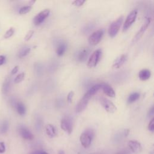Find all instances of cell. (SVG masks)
<instances>
[{
	"label": "cell",
	"instance_id": "cell-1",
	"mask_svg": "<svg viewBox=\"0 0 154 154\" xmlns=\"http://www.w3.org/2000/svg\"><path fill=\"white\" fill-rule=\"evenodd\" d=\"M94 135V131L91 129H88L82 134H81L79 140L82 146L85 148H88L91 143V141Z\"/></svg>",
	"mask_w": 154,
	"mask_h": 154
},
{
	"label": "cell",
	"instance_id": "cell-2",
	"mask_svg": "<svg viewBox=\"0 0 154 154\" xmlns=\"http://www.w3.org/2000/svg\"><path fill=\"white\" fill-rule=\"evenodd\" d=\"M123 20V17L121 16L111 23L108 28V34L111 37H114L117 35L121 26Z\"/></svg>",
	"mask_w": 154,
	"mask_h": 154
},
{
	"label": "cell",
	"instance_id": "cell-3",
	"mask_svg": "<svg viewBox=\"0 0 154 154\" xmlns=\"http://www.w3.org/2000/svg\"><path fill=\"white\" fill-rule=\"evenodd\" d=\"M102 55L101 49H97L94 51L92 54L90 55L88 60L87 61V66L90 68L95 67L99 61H100Z\"/></svg>",
	"mask_w": 154,
	"mask_h": 154
},
{
	"label": "cell",
	"instance_id": "cell-4",
	"mask_svg": "<svg viewBox=\"0 0 154 154\" xmlns=\"http://www.w3.org/2000/svg\"><path fill=\"white\" fill-rule=\"evenodd\" d=\"M103 29H98L94 32H93L88 37V42L90 45L95 46L97 45L100 41L101 40L103 35Z\"/></svg>",
	"mask_w": 154,
	"mask_h": 154
},
{
	"label": "cell",
	"instance_id": "cell-5",
	"mask_svg": "<svg viewBox=\"0 0 154 154\" xmlns=\"http://www.w3.org/2000/svg\"><path fill=\"white\" fill-rule=\"evenodd\" d=\"M99 101H100L101 105H102V106L103 107V108L108 112L113 113L116 111L117 108H116V105L109 99H108L105 97H101L99 98Z\"/></svg>",
	"mask_w": 154,
	"mask_h": 154
},
{
	"label": "cell",
	"instance_id": "cell-6",
	"mask_svg": "<svg viewBox=\"0 0 154 154\" xmlns=\"http://www.w3.org/2000/svg\"><path fill=\"white\" fill-rule=\"evenodd\" d=\"M138 11L137 9L132 10L127 16L125 22H124L123 26V31H126L131 25L135 21L137 16Z\"/></svg>",
	"mask_w": 154,
	"mask_h": 154
},
{
	"label": "cell",
	"instance_id": "cell-7",
	"mask_svg": "<svg viewBox=\"0 0 154 154\" xmlns=\"http://www.w3.org/2000/svg\"><path fill=\"white\" fill-rule=\"evenodd\" d=\"M150 21H151V19H150V17H147L146 19V20H145L144 23L141 26L140 29L138 31L136 35L134 36V38L132 39V43H134L137 42V41H138L141 38V37L143 35V34H144L147 28H148L149 25H150Z\"/></svg>",
	"mask_w": 154,
	"mask_h": 154
},
{
	"label": "cell",
	"instance_id": "cell-8",
	"mask_svg": "<svg viewBox=\"0 0 154 154\" xmlns=\"http://www.w3.org/2000/svg\"><path fill=\"white\" fill-rule=\"evenodd\" d=\"M61 128L69 134H70L73 130V122L70 117H64L61 121Z\"/></svg>",
	"mask_w": 154,
	"mask_h": 154
},
{
	"label": "cell",
	"instance_id": "cell-9",
	"mask_svg": "<svg viewBox=\"0 0 154 154\" xmlns=\"http://www.w3.org/2000/svg\"><path fill=\"white\" fill-rule=\"evenodd\" d=\"M49 13H50V10L48 8H46L41 11L38 14H37L34 17L33 19L34 23L35 25H40L45 20V19L49 16Z\"/></svg>",
	"mask_w": 154,
	"mask_h": 154
},
{
	"label": "cell",
	"instance_id": "cell-10",
	"mask_svg": "<svg viewBox=\"0 0 154 154\" xmlns=\"http://www.w3.org/2000/svg\"><path fill=\"white\" fill-rule=\"evenodd\" d=\"M18 131L20 136L28 140H32L34 138V135L31 133V132L25 126L23 125H20L18 127Z\"/></svg>",
	"mask_w": 154,
	"mask_h": 154
},
{
	"label": "cell",
	"instance_id": "cell-11",
	"mask_svg": "<svg viewBox=\"0 0 154 154\" xmlns=\"http://www.w3.org/2000/svg\"><path fill=\"white\" fill-rule=\"evenodd\" d=\"M90 52V49L88 48H84L80 49L76 54V58L79 62H83L86 60Z\"/></svg>",
	"mask_w": 154,
	"mask_h": 154
},
{
	"label": "cell",
	"instance_id": "cell-12",
	"mask_svg": "<svg viewBox=\"0 0 154 154\" xmlns=\"http://www.w3.org/2000/svg\"><path fill=\"white\" fill-rule=\"evenodd\" d=\"M90 99L84 96L79 101L75 107L76 112H81L84 111L87 107Z\"/></svg>",
	"mask_w": 154,
	"mask_h": 154
},
{
	"label": "cell",
	"instance_id": "cell-13",
	"mask_svg": "<svg viewBox=\"0 0 154 154\" xmlns=\"http://www.w3.org/2000/svg\"><path fill=\"white\" fill-rule=\"evenodd\" d=\"M128 146L134 153H137L141 150V144L137 140H130L128 142Z\"/></svg>",
	"mask_w": 154,
	"mask_h": 154
},
{
	"label": "cell",
	"instance_id": "cell-14",
	"mask_svg": "<svg viewBox=\"0 0 154 154\" xmlns=\"http://www.w3.org/2000/svg\"><path fill=\"white\" fill-rule=\"evenodd\" d=\"M126 60H127V55L126 54H122L119 57H117L116 58V60L114 61L112 67L116 69L120 68L126 62Z\"/></svg>",
	"mask_w": 154,
	"mask_h": 154
},
{
	"label": "cell",
	"instance_id": "cell-15",
	"mask_svg": "<svg viewBox=\"0 0 154 154\" xmlns=\"http://www.w3.org/2000/svg\"><path fill=\"white\" fill-rule=\"evenodd\" d=\"M102 88V84H97L91 87L84 95L90 99L93 95H94L100 88Z\"/></svg>",
	"mask_w": 154,
	"mask_h": 154
},
{
	"label": "cell",
	"instance_id": "cell-16",
	"mask_svg": "<svg viewBox=\"0 0 154 154\" xmlns=\"http://www.w3.org/2000/svg\"><path fill=\"white\" fill-rule=\"evenodd\" d=\"M103 93L107 95L108 96H109L111 97H114L116 96V93L113 88L106 84H102V88Z\"/></svg>",
	"mask_w": 154,
	"mask_h": 154
},
{
	"label": "cell",
	"instance_id": "cell-17",
	"mask_svg": "<svg viewBox=\"0 0 154 154\" xmlns=\"http://www.w3.org/2000/svg\"><path fill=\"white\" fill-rule=\"evenodd\" d=\"M46 132L48 137L53 138L57 135V132L55 128L51 124H48L46 126Z\"/></svg>",
	"mask_w": 154,
	"mask_h": 154
},
{
	"label": "cell",
	"instance_id": "cell-18",
	"mask_svg": "<svg viewBox=\"0 0 154 154\" xmlns=\"http://www.w3.org/2000/svg\"><path fill=\"white\" fill-rule=\"evenodd\" d=\"M151 76V72L148 69H143L140 71L138 73V77L141 81H146L150 78Z\"/></svg>",
	"mask_w": 154,
	"mask_h": 154
},
{
	"label": "cell",
	"instance_id": "cell-19",
	"mask_svg": "<svg viewBox=\"0 0 154 154\" xmlns=\"http://www.w3.org/2000/svg\"><path fill=\"white\" fill-rule=\"evenodd\" d=\"M17 113L20 116H23L26 113V108L24 104L20 102H17L14 105Z\"/></svg>",
	"mask_w": 154,
	"mask_h": 154
},
{
	"label": "cell",
	"instance_id": "cell-20",
	"mask_svg": "<svg viewBox=\"0 0 154 154\" xmlns=\"http://www.w3.org/2000/svg\"><path fill=\"white\" fill-rule=\"evenodd\" d=\"M10 84H11L10 78L8 77L4 81L2 86V93L4 94H6L8 92L10 88Z\"/></svg>",
	"mask_w": 154,
	"mask_h": 154
},
{
	"label": "cell",
	"instance_id": "cell-21",
	"mask_svg": "<svg viewBox=\"0 0 154 154\" xmlns=\"http://www.w3.org/2000/svg\"><path fill=\"white\" fill-rule=\"evenodd\" d=\"M66 48H67V46H66V43H60L57 48V50H56L57 55L58 56H62L66 52Z\"/></svg>",
	"mask_w": 154,
	"mask_h": 154
},
{
	"label": "cell",
	"instance_id": "cell-22",
	"mask_svg": "<svg viewBox=\"0 0 154 154\" xmlns=\"http://www.w3.org/2000/svg\"><path fill=\"white\" fill-rule=\"evenodd\" d=\"M31 48L28 46H24L18 52V57L19 58H22L26 56L30 52Z\"/></svg>",
	"mask_w": 154,
	"mask_h": 154
},
{
	"label": "cell",
	"instance_id": "cell-23",
	"mask_svg": "<svg viewBox=\"0 0 154 154\" xmlns=\"http://www.w3.org/2000/svg\"><path fill=\"white\" fill-rule=\"evenodd\" d=\"M8 127L9 124L7 120H4L2 121V122L0 123V134H2L7 132V131L8 129Z\"/></svg>",
	"mask_w": 154,
	"mask_h": 154
},
{
	"label": "cell",
	"instance_id": "cell-24",
	"mask_svg": "<svg viewBox=\"0 0 154 154\" xmlns=\"http://www.w3.org/2000/svg\"><path fill=\"white\" fill-rule=\"evenodd\" d=\"M139 97H140V94L138 92L132 93V94H131L129 96V97L128 98V102L129 103H133L135 101H136L137 100H138Z\"/></svg>",
	"mask_w": 154,
	"mask_h": 154
},
{
	"label": "cell",
	"instance_id": "cell-25",
	"mask_svg": "<svg viewBox=\"0 0 154 154\" xmlns=\"http://www.w3.org/2000/svg\"><path fill=\"white\" fill-rule=\"evenodd\" d=\"M31 9H32V6L31 5L23 6V7H21L19 9V13L20 14H26V13L29 12Z\"/></svg>",
	"mask_w": 154,
	"mask_h": 154
},
{
	"label": "cell",
	"instance_id": "cell-26",
	"mask_svg": "<svg viewBox=\"0 0 154 154\" xmlns=\"http://www.w3.org/2000/svg\"><path fill=\"white\" fill-rule=\"evenodd\" d=\"M24 78H25V73H23V72L20 73L16 76V78H14V82L15 83H19L23 80Z\"/></svg>",
	"mask_w": 154,
	"mask_h": 154
},
{
	"label": "cell",
	"instance_id": "cell-27",
	"mask_svg": "<svg viewBox=\"0 0 154 154\" xmlns=\"http://www.w3.org/2000/svg\"><path fill=\"white\" fill-rule=\"evenodd\" d=\"M14 32V28L11 27L8 30H7V31L5 32V33L4 35V37L5 38H10V37H11V36L13 35Z\"/></svg>",
	"mask_w": 154,
	"mask_h": 154
},
{
	"label": "cell",
	"instance_id": "cell-28",
	"mask_svg": "<svg viewBox=\"0 0 154 154\" xmlns=\"http://www.w3.org/2000/svg\"><path fill=\"white\" fill-rule=\"evenodd\" d=\"M85 2V0H75L72 2V4L76 7H81Z\"/></svg>",
	"mask_w": 154,
	"mask_h": 154
},
{
	"label": "cell",
	"instance_id": "cell-29",
	"mask_svg": "<svg viewBox=\"0 0 154 154\" xmlns=\"http://www.w3.org/2000/svg\"><path fill=\"white\" fill-rule=\"evenodd\" d=\"M74 96V92L73 91H71L69 93V94L67 96V101L68 103H71L72 102V99Z\"/></svg>",
	"mask_w": 154,
	"mask_h": 154
},
{
	"label": "cell",
	"instance_id": "cell-30",
	"mask_svg": "<svg viewBox=\"0 0 154 154\" xmlns=\"http://www.w3.org/2000/svg\"><path fill=\"white\" fill-rule=\"evenodd\" d=\"M34 31L33 30H29L26 34L24 39L25 41H28L29 40H30V38L32 37V36L34 34Z\"/></svg>",
	"mask_w": 154,
	"mask_h": 154
},
{
	"label": "cell",
	"instance_id": "cell-31",
	"mask_svg": "<svg viewBox=\"0 0 154 154\" xmlns=\"http://www.w3.org/2000/svg\"><path fill=\"white\" fill-rule=\"evenodd\" d=\"M148 129L151 132H153V131H154V119L153 118H152L151 119V120L150 121V122L149 123Z\"/></svg>",
	"mask_w": 154,
	"mask_h": 154
},
{
	"label": "cell",
	"instance_id": "cell-32",
	"mask_svg": "<svg viewBox=\"0 0 154 154\" xmlns=\"http://www.w3.org/2000/svg\"><path fill=\"white\" fill-rule=\"evenodd\" d=\"M5 151V146L4 142H0V153H2Z\"/></svg>",
	"mask_w": 154,
	"mask_h": 154
},
{
	"label": "cell",
	"instance_id": "cell-33",
	"mask_svg": "<svg viewBox=\"0 0 154 154\" xmlns=\"http://www.w3.org/2000/svg\"><path fill=\"white\" fill-rule=\"evenodd\" d=\"M29 154H49L48 153H47L45 151H42V150H35V151H33L31 152V153H29Z\"/></svg>",
	"mask_w": 154,
	"mask_h": 154
},
{
	"label": "cell",
	"instance_id": "cell-34",
	"mask_svg": "<svg viewBox=\"0 0 154 154\" xmlns=\"http://www.w3.org/2000/svg\"><path fill=\"white\" fill-rule=\"evenodd\" d=\"M130 151L128 149H125V150H123L122 151H120L117 153H116V154H130Z\"/></svg>",
	"mask_w": 154,
	"mask_h": 154
},
{
	"label": "cell",
	"instance_id": "cell-35",
	"mask_svg": "<svg viewBox=\"0 0 154 154\" xmlns=\"http://www.w3.org/2000/svg\"><path fill=\"white\" fill-rule=\"evenodd\" d=\"M5 57L4 55H0V66L2 65L3 64H4V63L5 62Z\"/></svg>",
	"mask_w": 154,
	"mask_h": 154
},
{
	"label": "cell",
	"instance_id": "cell-36",
	"mask_svg": "<svg viewBox=\"0 0 154 154\" xmlns=\"http://www.w3.org/2000/svg\"><path fill=\"white\" fill-rule=\"evenodd\" d=\"M18 70H19V66H14V67L11 70V74L12 75H14L15 73H16L17 72Z\"/></svg>",
	"mask_w": 154,
	"mask_h": 154
},
{
	"label": "cell",
	"instance_id": "cell-37",
	"mask_svg": "<svg viewBox=\"0 0 154 154\" xmlns=\"http://www.w3.org/2000/svg\"><path fill=\"white\" fill-rule=\"evenodd\" d=\"M153 113H154V108H153V106H152L149 111L148 112V116L149 117H150V116H153Z\"/></svg>",
	"mask_w": 154,
	"mask_h": 154
},
{
	"label": "cell",
	"instance_id": "cell-38",
	"mask_svg": "<svg viewBox=\"0 0 154 154\" xmlns=\"http://www.w3.org/2000/svg\"><path fill=\"white\" fill-rule=\"evenodd\" d=\"M129 133V129H125V131H124V135L125 137H127Z\"/></svg>",
	"mask_w": 154,
	"mask_h": 154
},
{
	"label": "cell",
	"instance_id": "cell-39",
	"mask_svg": "<svg viewBox=\"0 0 154 154\" xmlns=\"http://www.w3.org/2000/svg\"><path fill=\"white\" fill-rule=\"evenodd\" d=\"M58 154H65V153H64V152L63 150H60L58 151Z\"/></svg>",
	"mask_w": 154,
	"mask_h": 154
},
{
	"label": "cell",
	"instance_id": "cell-40",
	"mask_svg": "<svg viewBox=\"0 0 154 154\" xmlns=\"http://www.w3.org/2000/svg\"><path fill=\"white\" fill-rule=\"evenodd\" d=\"M90 154H103L102 152H95V153H90Z\"/></svg>",
	"mask_w": 154,
	"mask_h": 154
}]
</instances>
